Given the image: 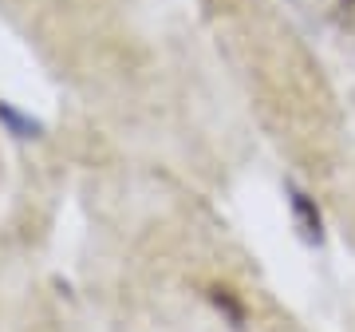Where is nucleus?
Returning a JSON list of instances; mask_svg holds the SVG:
<instances>
[{
  "mask_svg": "<svg viewBox=\"0 0 355 332\" xmlns=\"http://www.w3.org/2000/svg\"><path fill=\"white\" fill-rule=\"evenodd\" d=\"M288 202H292V217H296V226H300V233H304L308 242H320L324 238V222H320V210H316V198H308L304 190H296V186H288Z\"/></svg>",
  "mask_w": 355,
  "mask_h": 332,
  "instance_id": "1",
  "label": "nucleus"
},
{
  "mask_svg": "<svg viewBox=\"0 0 355 332\" xmlns=\"http://www.w3.org/2000/svg\"><path fill=\"white\" fill-rule=\"evenodd\" d=\"M0 123H4V127H8V135H16V139H32V135L40 131L36 119H32V115H20L12 103H4V99H0Z\"/></svg>",
  "mask_w": 355,
  "mask_h": 332,
  "instance_id": "2",
  "label": "nucleus"
},
{
  "mask_svg": "<svg viewBox=\"0 0 355 332\" xmlns=\"http://www.w3.org/2000/svg\"><path fill=\"white\" fill-rule=\"evenodd\" d=\"M209 297H214V305H217V308H225V313H229V320H233V324H241V320H245L241 305H237V301H233V297H229L225 289H214V293H209Z\"/></svg>",
  "mask_w": 355,
  "mask_h": 332,
  "instance_id": "3",
  "label": "nucleus"
},
{
  "mask_svg": "<svg viewBox=\"0 0 355 332\" xmlns=\"http://www.w3.org/2000/svg\"><path fill=\"white\" fill-rule=\"evenodd\" d=\"M340 16L343 20H352L355 16V0H340Z\"/></svg>",
  "mask_w": 355,
  "mask_h": 332,
  "instance_id": "4",
  "label": "nucleus"
}]
</instances>
